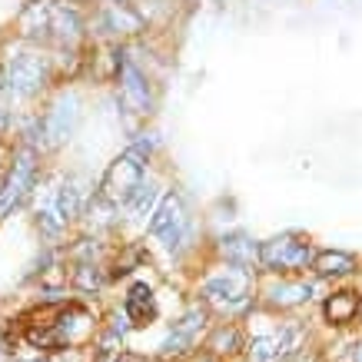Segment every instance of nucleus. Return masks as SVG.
<instances>
[{
  "instance_id": "f257e3e1",
  "label": "nucleus",
  "mask_w": 362,
  "mask_h": 362,
  "mask_svg": "<svg viewBox=\"0 0 362 362\" xmlns=\"http://www.w3.org/2000/svg\"><path fill=\"white\" fill-rule=\"evenodd\" d=\"M153 153H156V136L153 133H150V136L140 133L136 140H130L120 153L107 163V170L100 173L97 187H93V197L103 199L107 206H113V209H120L123 213L127 203H130V199L140 193L143 183L150 180Z\"/></svg>"
},
{
  "instance_id": "f03ea898",
  "label": "nucleus",
  "mask_w": 362,
  "mask_h": 362,
  "mask_svg": "<svg viewBox=\"0 0 362 362\" xmlns=\"http://www.w3.org/2000/svg\"><path fill=\"white\" fill-rule=\"evenodd\" d=\"M259 273H250V269H240V266L230 263H216L197 286V299L209 313H220L226 319L246 316L256 299H259V283H256Z\"/></svg>"
},
{
  "instance_id": "7ed1b4c3",
  "label": "nucleus",
  "mask_w": 362,
  "mask_h": 362,
  "mask_svg": "<svg viewBox=\"0 0 362 362\" xmlns=\"http://www.w3.org/2000/svg\"><path fill=\"white\" fill-rule=\"evenodd\" d=\"M110 77L117 87V107L133 120H150L160 97H156L153 77L133 57L130 44H110Z\"/></svg>"
},
{
  "instance_id": "20e7f679",
  "label": "nucleus",
  "mask_w": 362,
  "mask_h": 362,
  "mask_svg": "<svg viewBox=\"0 0 362 362\" xmlns=\"http://www.w3.org/2000/svg\"><path fill=\"white\" fill-rule=\"evenodd\" d=\"M57 77L60 74H57L54 57L44 54L40 47H17L0 60V87L7 97L37 100Z\"/></svg>"
},
{
  "instance_id": "39448f33",
  "label": "nucleus",
  "mask_w": 362,
  "mask_h": 362,
  "mask_svg": "<svg viewBox=\"0 0 362 362\" xmlns=\"http://www.w3.org/2000/svg\"><path fill=\"white\" fill-rule=\"evenodd\" d=\"M80 117H83V97H80V90L60 87L54 97L47 100L44 110L37 113V140H33V146L40 153L60 150L77 133Z\"/></svg>"
},
{
  "instance_id": "423d86ee",
  "label": "nucleus",
  "mask_w": 362,
  "mask_h": 362,
  "mask_svg": "<svg viewBox=\"0 0 362 362\" xmlns=\"http://www.w3.org/2000/svg\"><path fill=\"white\" fill-rule=\"evenodd\" d=\"M316 259V243L309 233L289 230L259 243V273L266 276H306Z\"/></svg>"
},
{
  "instance_id": "0eeeda50",
  "label": "nucleus",
  "mask_w": 362,
  "mask_h": 362,
  "mask_svg": "<svg viewBox=\"0 0 362 362\" xmlns=\"http://www.w3.org/2000/svg\"><path fill=\"white\" fill-rule=\"evenodd\" d=\"M146 233H150L170 256H180V252L189 250V240H193V216H189L187 199H183V193L176 187H166L163 199L156 203L153 216L146 223Z\"/></svg>"
},
{
  "instance_id": "6e6552de",
  "label": "nucleus",
  "mask_w": 362,
  "mask_h": 362,
  "mask_svg": "<svg viewBox=\"0 0 362 362\" xmlns=\"http://www.w3.org/2000/svg\"><path fill=\"white\" fill-rule=\"evenodd\" d=\"M40 156H44L40 150L17 143L11 166L0 180V220H7L13 209H21L40 189Z\"/></svg>"
},
{
  "instance_id": "1a4fd4ad",
  "label": "nucleus",
  "mask_w": 362,
  "mask_h": 362,
  "mask_svg": "<svg viewBox=\"0 0 362 362\" xmlns=\"http://www.w3.org/2000/svg\"><path fill=\"white\" fill-rule=\"evenodd\" d=\"M213 329V313L203 303H189L180 316L170 322L163 342H160V356L163 359H193Z\"/></svg>"
},
{
  "instance_id": "9d476101",
  "label": "nucleus",
  "mask_w": 362,
  "mask_h": 362,
  "mask_svg": "<svg viewBox=\"0 0 362 362\" xmlns=\"http://www.w3.org/2000/svg\"><path fill=\"white\" fill-rule=\"evenodd\" d=\"M303 349H306V326L289 319L269 332L250 336L243 356H246V362H293Z\"/></svg>"
},
{
  "instance_id": "9b49d317",
  "label": "nucleus",
  "mask_w": 362,
  "mask_h": 362,
  "mask_svg": "<svg viewBox=\"0 0 362 362\" xmlns=\"http://www.w3.org/2000/svg\"><path fill=\"white\" fill-rule=\"evenodd\" d=\"M93 4L87 0H54L50 4V33L60 50H83L90 44Z\"/></svg>"
},
{
  "instance_id": "f8f14e48",
  "label": "nucleus",
  "mask_w": 362,
  "mask_h": 362,
  "mask_svg": "<svg viewBox=\"0 0 362 362\" xmlns=\"http://www.w3.org/2000/svg\"><path fill=\"white\" fill-rule=\"evenodd\" d=\"M316 293L319 279H306V276H266V283L259 286L263 306L276 309V313H293V309L309 306Z\"/></svg>"
},
{
  "instance_id": "ddd939ff",
  "label": "nucleus",
  "mask_w": 362,
  "mask_h": 362,
  "mask_svg": "<svg viewBox=\"0 0 362 362\" xmlns=\"http://www.w3.org/2000/svg\"><path fill=\"white\" fill-rule=\"evenodd\" d=\"M120 313L127 316L130 329H143V326L156 322V316H160V299H156L153 286L146 283V279H136V283L127 286L123 303H120Z\"/></svg>"
},
{
  "instance_id": "4468645a",
  "label": "nucleus",
  "mask_w": 362,
  "mask_h": 362,
  "mask_svg": "<svg viewBox=\"0 0 362 362\" xmlns=\"http://www.w3.org/2000/svg\"><path fill=\"white\" fill-rule=\"evenodd\" d=\"M322 319H326V326L332 329H346L352 326L356 319H359V309H362V293L359 289H349V286H339V289H332L322 296Z\"/></svg>"
},
{
  "instance_id": "2eb2a0df",
  "label": "nucleus",
  "mask_w": 362,
  "mask_h": 362,
  "mask_svg": "<svg viewBox=\"0 0 362 362\" xmlns=\"http://www.w3.org/2000/svg\"><path fill=\"white\" fill-rule=\"evenodd\" d=\"M216 256H220V263H230V266H240V269H250V273H259V243L240 230L223 233L220 240H216Z\"/></svg>"
},
{
  "instance_id": "dca6fc26",
  "label": "nucleus",
  "mask_w": 362,
  "mask_h": 362,
  "mask_svg": "<svg viewBox=\"0 0 362 362\" xmlns=\"http://www.w3.org/2000/svg\"><path fill=\"white\" fill-rule=\"evenodd\" d=\"M17 33H21L23 44L40 47V44H54V33H50V4L44 0H27L17 13Z\"/></svg>"
},
{
  "instance_id": "f3484780",
  "label": "nucleus",
  "mask_w": 362,
  "mask_h": 362,
  "mask_svg": "<svg viewBox=\"0 0 362 362\" xmlns=\"http://www.w3.org/2000/svg\"><path fill=\"white\" fill-rule=\"evenodd\" d=\"M246 332H243L240 322H233V319H226V322H213V329H209L206 342H203V349L206 356H213V359H236L240 352H246Z\"/></svg>"
},
{
  "instance_id": "a211bd4d",
  "label": "nucleus",
  "mask_w": 362,
  "mask_h": 362,
  "mask_svg": "<svg viewBox=\"0 0 362 362\" xmlns=\"http://www.w3.org/2000/svg\"><path fill=\"white\" fill-rule=\"evenodd\" d=\"M309 273L319 283H342V279L359 273V256H352L346 250H316V259L309 266Z\"/></svg>"
},
{
  "instance_id": "6ab92c4d",
  "label": "nucleus",
  "mask_w": 362,
  "mask_h": 362,
  "mask_svg": "<svg viewBox=\"0 0 362 362\" xmlns=\"http://www.w3.org/2000/svg\"><path fill=\"white\" fill-rule=\"evenodd\" d=\"M110 283L107 263H74L70 266V286L83 296H97L103 286Z\"/></svg>"
},
{
  "instance_id": "aec40b11",
  "label": "nucleus",
  "mask_w": 362,
  "mask_h": 362,
  "mask_svg": "<svg viewBox=\"0 0 362 362\" xmlns=\"http://www.w3.org/2000/svg\"><path fill=\"white\" fill-rule=\"evenodd\" d=\"M163 193H166V189L156 183L153 176H150V180L140 187V193H136V197L127 203V209H123V213H127V220H136V223H143V226H146V223H150V216H153L156 203L163 199Z\"/></svg>"
},
{
  "instance_id": "412c9836",
  "label": "nucleus",
  "mask_w": 362,
  "mask_h": 362,
  "mask_svg": "<svg viewBox=\"0 0 362 362\" xmlns=\"http://www.w3.org/2000/svg\"><path fill=\"white\" fill-rule=\"evenodd\" d=\"M11 127V97L0 90V133L7 130Z\"/></svg>"
},
{
  "instance_id": "4be33fe9",
  "label": "nucleus",
  "mask_w": 362,
  "mask_h": 362,
  "mask_svg": "<svg viewBox=\"0 0 362 362\" xmlns=\"http://www.w3.org/2000/svg\"><path fill=\"white\" fill-rule=\"evenodd\" d=\"M346 362H362V336L349 342V349H346Z\"/></svg>"
},
{
  "instance_id": "5701e85b",
  "label": "nucleus",
  "mask_w": 362,
  "mask_h": 362,
  "mask_svg": "<svg viewBox=\"0 0 362 362\" xmlns=\"http://www.w3.org/2000/svg\"><path fill=\"white\" fill-rule=\"evenodd\" d=\"M293 362H322V356H319L316 349H303V352H299V356H296V359H293Z\"/></svg>"
},
{
  "instance_id": "b1692460",
  "label": "nucleus",
  "mask_w": 362,
  "mask_h": 362,
  "mask_svg": "<svg viewBox=\"0 0 362 362\" xmlns=\"http://www.w3.org/2000/svg\"><path fill=\"white\" fill-rule=\"evenodd\" d=\"M93 362H130V352H117V356H93Z\"/></svg>"
},
{
  "instance_id": "393cba45",
  "label": "nucleus",
  "mask_w": 362,
  "mask_h": 362,
  "mask_svg": "<svg viewBox=\"0 0 362 362\" xmlns=\"http://www.w3.org/2000/svg\"><path fill=\"white\" fill-rule=\"evenodd\" d=\"M27 362H66L64 356H44V359H27Z\"/></svg>"
},
{
  "instance_id": "a878e982",
  "label": "nucleus",
  "mask_w": 362,
  "mask_h": 362,
  "mask_svg": "<svg viewBox=\"0 0 362 362\" xmlns=\"http://www.w3.org/2000/svg\"><path fill=\"white\" fill-rule=\"evenodd\" d=\"M0 173H4V146H0Z\"/></svg>"
},
{
  "instance_id": "bb28decb",
  "label": "nucleus",
  "mask_w": 362,
  "mask_h": 362,
  "mask_svg": "<svg viewBox=\"0 0 362 362\" xmlns=\"http://www.w3.org/2000/svg\"><path fill=\"white\" fill-rule=\"evenodd\" d=\"M359 319H362V309H359Z\"/></svg>"
},
{
  "instance_id": "cd10ccee",
  "label": "nucleus",
  "mask_w": 362,
  "mask_h": 362,
  "mask_svg": "<svg viewBox=\"0 0 362 362\" xmlns=\"http://www.w3.org/2000/svg\"><path fill=\"white\" fill-rule=\"evenodd\" d=\"M0 90H4V87H0Z\"/></svg>"
}]
</instances>
